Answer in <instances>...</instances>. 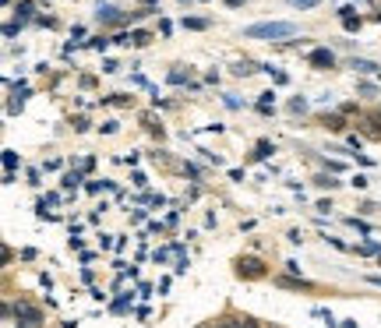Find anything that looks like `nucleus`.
I'll return each instance as SVG.
<instances>
[{
	"label": "nucleus",
	"mask_w": 381,
	"mask_h": 328,
	"mask_svg": "<svg viewBox=\"0 0 381 328\" xmlns=\"http://www.w3.org/2000/svg\"><path fill=\"white\" fill-rule=\"evenodd\" d=\"M247 39H272V43H282V39H293L296 36V25L289 22H261V25H251L244 29Z\"/></svg>",
	"instance_id": "obj_1"
},
{
	"label": "nucleus",
	"mask_w": 381,
	"mask_h": 328,
	"mask_svg": "<svg viewBox=\"0 0 381 328\" xmlns=\"http://www.w3.org/2000/svg\"><path fill=\"white\" fill-rule=\"evenodd\" d=\"M11 310H15V317H18V328H39V324H43V310H39L36 303H29V300H18Z\"/></svg>",
	"instance_id": "obj_2"
},
{
	"label": "nucleus",
	"mask_w": 381,
	"mask_h": 328,
	"mask_svg": "<svg viewBox=\"0 0 381 328\" xmlns=\"http://www.w3.org/2000/svg\"><path fill=\"white\" fill-rule=\"evenodd\" d=\"M237 275L240 279H261L265 275V265L258 258H237Z\"/></svg>",
	"instance_id": "obj_3"
},
{
	"label": "nucleus",
	"mask_w": 381,
	"mask_h": 328,
	"mask_svg": "<svg viewBox=\"0 0 381 328\" xmlns=\"http://www.w3.org/2000/svg\"><path fill=\"white\" fill-rule=\"evenodd\" d=\"M311 64L325 71V68H332V64H335V57H332L328 50H311Z\"/></svg>",
	"instance_id": "obj_4"
},
{
	"label": "nucleus",
	"mask_w": 381,
	"mask_h": 328,
	"mask_svg": "<svg viewBox=\"0 0 381 328\" xmlns=\"http://www.w3.org/2000/svg\"><path fill=\"white\" fill-rule=\"evenodd\" d=\"M230 328H258V321L254 317H237V321H226Z\"/></svg>",
	"instance_id": "obj_5"
},
{
	"label": "nucleus",
	"mask_w": 381,
	"mask_h": 328,
	"mask_svg": "<svg viewBox=\"0 0 381 328\" xmlns=\"http://www.w3.org/2000/svg\"><path fill=\"white\" fill-rule=\"evenodd\" d=\"M325 127H332V131H342V127H346V124H342V120H339V117H325Z\"/></svg>",
	"instance_id": "obj_6"
},
{
	"label": "nucleus",
	"mask_w": 381,
	"mask_h": 328,
	"mask_svg": "<svg viewBox=\"0 0 381 328\" xmlns=\"http://www.w3.org/2000/svg\"><path fill=\"white\" fill-rule=\"evenodd\" d=\"M296 4H300V8H314V4H318V0H296Z\"/></svg>",
	"instance_id": "obj_7"
},
{
	"label": "nucleus",
	"mask_w": 381,
	"mask_h": 328,
	"mask_svg": "<svg viewBox=\"0 0 381 328\" xmlns=\"http://www.w3.org/2000/svg\"><path fill=\"white\" fill-rule=\"evenodd\" d=\"M142 4H156V0H142Z\"/></svg>",
	"instance_id": "obj_8"
},
{
	"label": "nucleus",
	"mask_w": 381,
	"mask_h": 328,
	"mask_svg": "<svg viewBox=\"0 0 381 328\" xmlns=\"http://www.w3.org/2000/svg\"><path fill=\"white\" fill-rule=\"evenodd\" d=\"M216 328H230V324H216Z\"/></svg>",
	"instance_id": "obj_9"
}]
</instances>
